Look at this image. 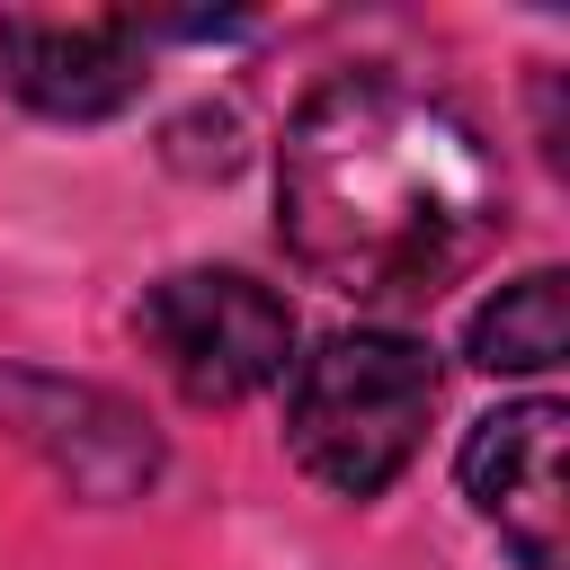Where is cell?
<instances>
[{"instance_id": "obj_1", "label": "cell", "mask_w": 570, "mask_h": 570, "mask_svg": "<svg viewBox=\"0 0 570 570\" xmlns=\"http://www.w3.org/2000/svg\"><path fill=\"white\" fill-rule=\"evenodd\" d=\"M499 160L481 125L401 80V71H330L276 142V232L285 258L365 303L419 312L499 240Z\"/></svg>"}, {"instance_id": "obj_2", "label": "cell", "mask_w": 570, "mask_h": 570, "mask_svg": "<svg viewBox=\"0 0 570 570\" xmlns=\"http://www.w3.org/2000/svg\"><path fill=\"white\" fill-rule=\"evenodd\" d=\"M428 419H436V356L410 330H330L285 374V454L338 499L392 490Z\"/></svg>"}, {"instance_id": "obj_3", "label": "cell", "mask_w": 570, "mask_h": 570, "mask_svg": "<svg viewBox=\"0 0 570 570\" xmlns=\"http://www.w3.org/2000/svg\"><path fill=\"white\" fill-rule=\"evenodd\" d=\"M142 356L205 410L249 401L267 383H285L294 365V303L276 285H258L249 267H178L142 294L134 312Z\"/></svg>"}, {"instance_id": "obj_4", "label": "cell", "mask_w": 570, "mask_h": 570, "mask_svg": "<svg viewBox=\"0 0 570 570\" xmlns=\"http://www.w3.org/2000/svg\"><path fill=\"white\" fill-rule=\"evenodd\" d=\"M561 436L570 410L552 392L534 401H499L490 419H472L454 481L472 499V517L525 561V570H561L570 561V481H561Z\"/></svg>"}, {"instance_id": "obj_5", "label": "cell", "mask_w": 570, "mask_h": 570, "mask_svg": "<svg viewBox=\"0 0 570 570\" xmlns=\"http://www.w3.org/2000/svg\"><path fill=\"white\" fill-rule=\"evenodd\" d=\"M142 18H0V89L53 125H98L142 98Z\"/></svg>"}, {"instance_id": "obj_6", "label": "cell", "mask_w": 570, "mask_h": 570, "mask_svg": "<svg viewBox=\"0 0 570 570\" xmlns=\"http://www.w3.org/2000/svg\"><path fill=\"white\" fill-rule=\"evenodd\" d=\"M561 285H570L561 267H525V276H508V285L472 312L463 356H472L481 374H552V365H561V347H570Z\"/></svg>"}]
</instances>
